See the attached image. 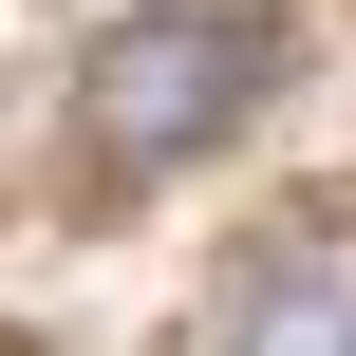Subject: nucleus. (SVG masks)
Wrapping results in <instances>:
<instances>
[{
	"label": "nucleus",
	"instance_id": "obj_2",
	"mask_svg": "<svg viewBox=\"0 0 356 356\" xmlns=\"http://www.w3.org/2000/svg\"><path fill=\"white\" fill-rule=\"evenodd\" d=\"M225 356H356V244H263Z\"/></svg>",
	"mask_w": 356,
	"mask_h": 356
},
{
	"label": "nucleus",
	"instance_id": "obj_1",
	"mask_svg": "<svg viewBox=\"0 0 356 356\" xmlns=\"http://www.w3.org/2000/svg\"><path fill=\"white\" fill-rule=\"evenodd\" d=\"M263 94H282V19H244V0H150V19H113V38L75 56L94 169H188V150H225Z\"/></svg>",
	"mask_w": 356,
	"mask_h": 356
}]
</instances>
